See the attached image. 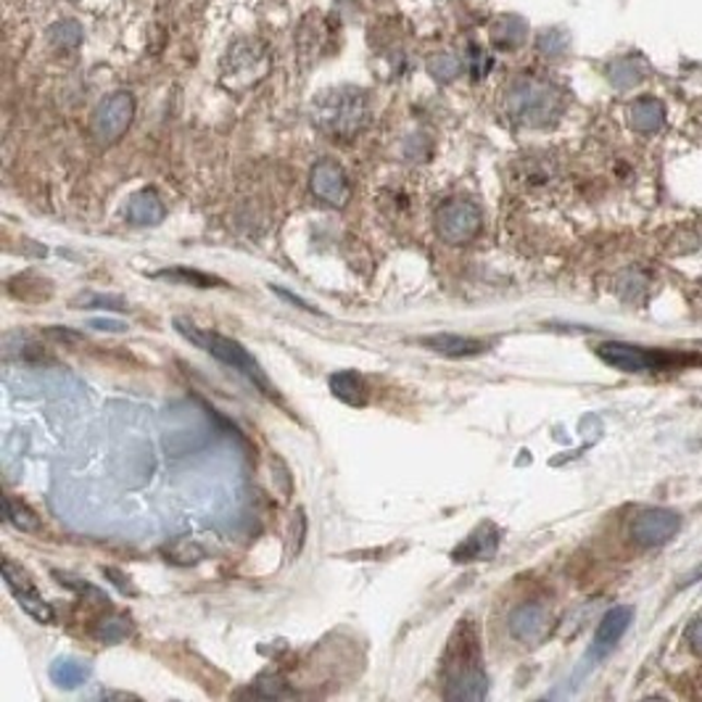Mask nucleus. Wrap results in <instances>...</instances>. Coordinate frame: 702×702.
Returning a JSON list of instances; mask_svg holds the SVG:
<instances>
[{"mask_svg":"<svg viewBox=\"0 0 702 702\" xmlns=\"http://www.w3.org/2000/svg\"><path fill=\"white\" fill-rule=\"evenodd\" d=\"M444 698L447 700H484L488 692V679L481 666V644L473 624L462 620L455 634L449 637L447 652L441 661Z\"/></svg>","mask_w":702,"mask_h":702,"instance_id":"f257e3e1","label":"nucleus"},{"mask_svg":"<svg viewBox=\"0 0 702 702\" xmlns=\"http://www.w3.org/2000/svg\"><path fill=\"white\" fill-rule=\"evenodd\" d=\"M159 278H167V280H180V283H191V286H201V288H209V286H222L217 278H211V275H204V273H193V269H169V273H159Z\"/></svg>","mask_w":702,"mask_h":702,"instance_id":"393cba45","label":"nucleus"},{"mask_svg":"<svg viewBox=\"0 0 702 702\" xmlns=\"http://www.w3.org/2000/svg\"><path fill=\"white\" fill-rule=\"evenodd\" d=\"M523 37H525V27L520 19L505 16L492 27V40L497 43L499 48H518L520 43H523Z\"/></svg>","mask_w":702,"mask_h":702,"instance_id":"412c9836","label":"nucleus"},{"mask_svg":"<svg viewBox=\"0 0 702 702\" xmlns=\"http://www.w3.org/2000/svg\"><path fill=\"white\" fill-rule=\"evenodd\" d=\"M330 391H334L336 399H341L343 404L349 407H365L370 401V386L367 380L362 378L354 370H343V373H336L330 378Z\"/></svg>","mask_w":702,"mask_h":702,"instance_id":"2eb2a0df","label":"nucleus"},{"mask_svg":"<svg viewBox=\"0 0 702 702\" xmlns=\"http://www.w3.org/2000/svg\"><path fill=\"white\" fill-rule=\"evenodd\" d=\"M87 676H90V668L80 661H69V657H61V661H56L53 666H50V679H53V685L64 689L80 687Z\"/></svg>","mask_w":702,"mask_h":702,"instance_id":"6ab92c4d","label":"nucleus"},{"mask_svg":"<svg viewBox=\"0 0 702 702\" xmlns=\"http://www.w3.org/2000/svg\"><path fill=\"white\" fill-rule=\"evenodd\" d=\"M460 72H462V64L457 56L441 53V56H434V59H431V74H434L438 83H451V80H455Z\"/></svg>","mask_w":702,"mask_h":702,"instance_id":"b1692460","label":"nucleus"},{"mask_svg":"<svg viewBox=\"0 0 702 702\" xmlns=\"http://www.w3.org/2000/svg\"><path fill=\"white\" fill-rule=\"evenodd\" d=\"M597 356L605 365L624 370V373H647V370L670 367L676 362V356L666 354V351H652L624 341L600 343Z\"/></svg>","mask_w":702,"mask_h":702,"instance_id":"6e6552de","label":"nucleus"},{"mask_svg":"<svg viewBox=\"0 0 702 702\" xmlns=\"http://www.w3.org/2000/svg\"><path fill=\"white\" fill-rule=\"evenodd\" d=\"M93 328L98 330H114V334H122V330H128V325L122 323H114V319H93Z\"/></svg>","mask_w":702,"mask_h":702,"instance_id":"bb28decb","label":"nucleus"},{"mask_svg":"<svg viewBox=\"0 0 702 702\" xmlns=\"http://www.w3.org/2000/svg\"><path fill=\"white\" fill-rule=\"evenodd\" d=\"M547 610H544L542 605H536V602L520 605L510 616V631L520 642H538V639L544 637V631H547Z\"/></svg>","mask_w":702,"mask_h":702,"instance_id":"ddd939ff","label":"nucleus"},{"mask_svg":"<svg viewBox=\"0 0 702 702\" xmlns=\"http://www.w3.org/2000/svg\"><path fill=\"white\" fill-rule=\"evenodd\" d=\"M312 119L330 137L356 135L370 119L367 93L360 87H338L323 93L312 106Z\"/></svg>","mask_w":702,"mask_h":702,"instance_id":"f03ea898","label":"nucleus"},{"mask_svg":"<svg viewBox=\"0 0 702 702\" xmlns=\"http://www.w3.org/2000/svg\"><path fill=\"white\" fill-rule=\"evenodd\" d=\"M687 642H689V647L698 652V655H702V613L692 620V624H689Z\"/></svg>","mask_w":702,"mask_h":702,"instance_id":"a878e982","label":"nucleus"},{"mask_svg":"<svg viewBox=\"0 0 702 702\" xmlns=\"http://www.w3.org/2000/svg\"><path fill=\"white\" fill-rule=\"evenodd\" d=\"M423 347H428L431 351H438L444 356H475L481 351H486V343L479 341V338H468V336H455V334H438V336H425Z\"/></svg>","mask_w":702,"mask_h":702,"instance_id":"4468645a","label":"nucleus"},{"mask_svg":"<svg viewBox=\"0 0 702 702\" xmlns=\"http://www.w3.org/2000/svg\"><path fill=\"white\" fill-rule=\"evenodd\" d=\"M3 579L11 592H14L19 607H22L27 616H33L37 624H53V607L40 597L33 579H29L22 568L14 566L11 560H3Z\"/></svg>","mask_w":702,"mask_h":702,"instance_id":"9d476101","label":"nucleus"},{"mask_svg":"<svg viewBox=\"0 0 702 702\" xmlns=\"http://www.w3.org/2000/svg\"><path fill=\"white\" fill-rule=\"evenodd\" d=\"M499 547V531L494 525H481L475 534L468 536V542L455 552V560H492Z\"/></svg>","mask_w":702,"mask_h":702,"instance_id":"dca6fc26","label":"nucleus"},{"mask_svg":"<svg viewBox=\"0 0 702 702\" xmlns=\"http://www.w3.org/2000/svg\"><path fill=\"white\" fill-rule=\"evenodd\" d=\"M269 72V56L262 43L241 40L225 59V85L233 90L254 87Z\"/></svg>","mask_w":702,"mask_h":702,"instance_id":"423d86ee","label":"nucleus"},{"mask_svg":"<svg viewBox=\"0 0 702 702\" xmlns=\"http://www.w3.org/2000/svg\"><path fill=\"white\" fill-rule=\"evenodd\" d=\"M50 43L59 50H72L83 43V27L74 19H64L50 29Z\"/></svg>","mask_w":702,"mask_h":702,"instance_id":"4be33fe9","label":"nucleus"},{"mask_svg":"<svg viewBox=\"0 0 702 702\" xmlns=\"http://www.w3.org/2000/svg\"><path fill=\"white\" fill-rule=\"evenodd\" d=\"M133 96H130V93H111L109 98L100 100L96 114H93V137H96L100 146H111V143H117L119 137L128 133V128L133 124Z\"/></svg>","mask_w":702,"mask_h":702,"instance_id":"0eeeda50","label":"nucleus"},{"mask_svg":"<svg viewBox=\"0 0 702 702\" xmlns=\"http://www.w3.org/2000/svg\"><path fill=\"white\" fill-rule=\"evenodd\" d=\"M310 185H312V193H315L319 201H325V204L330 206H338V209L347 206L351 198V185H349L347 172H343L341 165H336V161L330 159L317 161V165L312 167Z\"/></svg>","mask_w":702,"mask_h":702,"instance_id":"f8f14e48","label":"nucleus"},{"mask_svg":"<svg viewBox=\"0 0 702 702\" xmlns=\"http://www.w3.org/2000/svg\"><path fill=\"white\" fill-rule=\"evenodd\" d=\"M165 204H161L159 193L156 191H141L130 198L128 204V219L133 225H159L165 219Z\"/></svg>","mask_w":702,"mask_h":702,"instance_id":"f3484780","label":"nucleus"},{"mask_svg":"<svg viewBox=\"0 0 702 702\" xmlns=\"http://www.w3.org/2000/svg\"><path fill=\"white\" fill-rule=\"evenodd\" d=\"M3 516L16 531H24V534H37L40 531V520H37L35 512L24 501L9 497V494H3Z\"/></svg>","mask_w":702,"mask_h":702,"instance_id":"a211bd4d","label":"nucleus"},{"mask_svg":"<svg viewBox=\"0 0 702 702\" xmlns=\"http://www.w3.org/2000/svg\"><path fill=\"white\" fill-rule=\"evenodd\" d=\"M681 516L674 510H644L631 520V542L642 549H655L679 534Z\"/></svg>","mask_w":702,"mask_h":702,"instance_id":"1a4fd4ad","label":"nucleus"},{"mask_svg":"<svg viewBox=\"0 0 702 702\" xmlns=\"http://www.w3.org/2000/svg\"><path fill=\"white\" fill-rule=\"evenodd\" d=\"M484 228V211L470 198H449L436 211V230L451 246L470 243Z\"/></svg>","mask_w":702,"mask_h":702,"instance_id":"39448f33","label":"nucleus"},{"mask_svg":"<svg viewBox=\"0 0 702 702\" xmlns=\"http://www.w3.org/2000/svg\"><path fill=\"white\" fill-rule=\"evenodd\" d=\"M631 124L639 133H655L663 128V106L657 100H639L631 106Z\"/></svg>","mask_w":702,"mask_h":702,"instance_id":"aec40b11","label":"nucleus"},{"mask_svg":"<svg viewBox=\"0 0 702 702\" xmlns=\"http://www.w3.org/2000/svg\"><path fill=\"white\" fill-rule=\"evenodd\" d=\"M174 328H178V334L185 336L193 347L209 351V354L222 362V365L238 370V373H241L243 378H249L262 394H267V397H278V394H275V386L269 384V378L265 375V370L259 367V362H256L254 356L241 347V343L233 341V338L215 334V330H201L196 325L185 323V319H174Z\"/></svg>","mask_w":702,"mask_h":702,"instance_id":"7ed1b4c3","label":"nucleus"},{"mask_svg":"<svg viewBox=\"0 0 702 702\" xmlns=\"http://www.w3.org/2000/svg\"><path fill=\"white\" fill-rule=\"evenodd\" d=\"M130 634H133V629H130L128 618H109L104 620V624L96 629V637L100 642L106 644H117V642H124Z\"/></svg>","mask_w":702,"mask_h":702,"instance_id":"5701e85b","label":"nucleus"},{"mask_svg":"<svg viewBox=\"0 0 702 702\" xmlns=\"http://www.w3.org/2000/svg\"><path fill=\"white\" fill-rule=\"evenodd\" d=\"M631 618H634V610L631 607H613L610 613H605V618L600 620L597 631H594L592 647H589L586 663L589 666H597L602 657L610 655L616 650V644L624 639L626 631H629Z\"/></svg>","mask_w":702,"mask_h":702,"instance_id":"9b49d317","label":"nucleus"},{"mask_svg":"<svg viewBox=\"0 0 702 702\" xmlns=\"http://www.w3.org/2000/svg\"><path fill=\"white\" fill-rule=\"evenodd\" d=\"M507 111L518 124L544 128L555 122L562 111V96L555 85L544 80H520L507 93Z\"/></svg>","mask_w":702,"mask_h":702,"instance_id":"20e7f679","label":"nucleus"}]
</instances>
